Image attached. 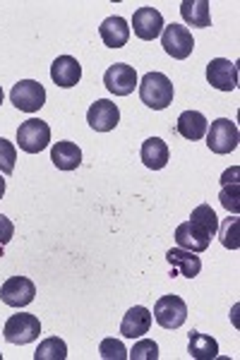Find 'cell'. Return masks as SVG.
Masks as SVG:
<instances>
[{"mask_svg": "<svg viewBox=\"0 0 240 360\" xmlns=\"http://www.w3.org/2000/svg\"><path fill=\"white\" fill-rule=\"evenodd\" d=\"M139 98L144 106L163 111L173 103V82L163 72H147L139 79Z\"/></svg>", "mask_w": 240, "mask_h": 360, "instance_id": "1", "label": "cell"}, {"mask_svg": "<svg viewBox=\"0 0 240 360\" xmlns=\"http://www.w3.org/2000/svg\"><path fill=\"white\" fill-rule=\"evenodd\" d=\"M17 144L22 152L39 154L51 144V127L41 118H29L17 127Z\"/></svg>", "mask_w": 240, "mask_h": 360, "instance_id": "2", "label": "cell"}, {"mask_svg": "<svg viewBox=\"0 0 240 360\" xmlns=\"http://www.w3.org/2000/svg\"><path fill=\"white\" fill-rule=\"evenodd\" d=\"M41 334V322L37 315H29V312H17L5 322L3 336L8 344H17V346H25L37 341Z\"/></svg>", "mask_w": 240, "mask_h": 360, "instance_id": "3", "label": "cell"}, {"mask_svg": "<svg viewBox=\"0 0 240 360\" xmlns=\"http://www.w3.org/2000/svg\"><path fill=\"white\" fill-rule=\"evenodd\" d=\"M238 142H240V132L233 120L219 118V120H214L212 127H207V147L212 149L214 154L236 152Z\"/></svg>", "mask_w": 240, "mask_h": 360, "instance_id": "4", "label": "cell"}, {"mask_svg": "<svg viewBox=\"0 0 240 360\" xmlns=\"http://www.w3.org/2000/svg\"><path fill=\"white\" fill-rule=\"evenodd\" d=\"M161 46L168 56L175 60H185L195 49V39H192L190 29L183 25H168L161 32Z\"/></svg>", "mask_w": 240, "mask_h": 360, "instance_id": "5", "label": "cell"}, {"mask_svg": "<svg viewBox=\"0 0 240 360\" xmlns=\"http://www.w3.org/2000/svg\"><path fill=\"white\" fill-rule=\"evenodd\" d=\"M10 101L15 103L20 111L25 113H37L41 106L46 103V89L41 82H34V79H22L13 86L10 91Z\"/></svg>", "mask_w": 240, "mask_h": 360, "instance_id": "6", "label": "cell"}, {"mask_svg": "<svg viewBox=\"0 0 240 360\" xmlns=\"http://www.w3.org/2000/svg\"><path fill=\"white\" fill-rule=\"evenodd\" d=\"M154 319L163 329H178L187 319V305L178 295H161L154 305Z\"/></svg>", "mask_w": 240, "mask_h": 360, "instance_id": "7", "label": "cell"}, {"mask_svg": "<svg viewBox=\"0 0 240 360\" xmlns=\"http://www.w3.org/2000/svg\"><path fill=\"white\" fill-rule=\"evenodd\" d=\"M34 295H37V286L27 276H10L0 286V300L10 307H27L34 300Z\"/></svg>", "mask_w": 240, "mask_h": 360, "instance_id": "8", "label": "cell"}, {"mask_svg": "<svg viewBox=\"0 0 240 360\" xmlns=\"http://www.w3.org/2000/svg\"><path fill=\"white\" fill-rule=\"evenodd\" d=\"M103 84H106V89L110 91V94L127 96L134 91V86L139 84V79H137V72H134L132 65L115 63V65H110L106 70V75H103Z\"/></svg>", "mask_w": 240, "mask_h": 360, "instance_id": "9", "label": "cell"}, {"mask_svg": "<svg viewBox=\"0 0 240 360\" xmlns=\"http://www.w3.org/2000/svg\"><path fill=\"white\" fill-rule=\"evenodd\" d=\"M163 15L156 8H139L134 10L132 15V29H134V37L142 39V41H154V39L161 37L163 32Z\"/></svg>", "mask_w": 240, "mask_h": 360, "instance_id": "10", "label": "cell"}, {"mask_svg": "<svg viewBox=\"0 0 240 360\" xmlns=\"http://www.w3.org/2000/svg\"><path fill=\"white\" fill-rule=\"evenodd\" d=\"M212 233H209L207 229H204L202 224L197 221H185L180 224L178 229H175V243H178V248L183 250H190V252H204V250L209 248V243H212Z\"/></svg>", "mask_w": 240, "mask_h": 360, "instance_id": "11", "label": "cell"}, {"mask_svg": "<svg viewBox=\"0 0 240 360\" xmlns=\"http://www.w3.org/2000/svg\"><path fill=\"white\" fill-rule=\"evenodd\" d=\"M87 123H89L96 132H110L120 123V111L113 101L108 98H99L87 111Z\"/></svg>", "mask_w": 240, "mask_h": 360, "instance_id": "12", "label": "cell"}, {"mask_svg": "<svg viewBox=\"0 0 240 360\" xmlns=\"http://www.w3.org/2000/svg\"><path fill=\"white\" fill-rule=\"evenodd\" d=\"M207 79L214 89L219 91H233L238 86V68L236 63L226 60V58H214L207 65Z\"/></svg>", "mask_w": 240, "mask_h": 360, "instance_id": "13", "label": "cell"}, {"mask_svg": "<svg viewBox=\"0 0 240 360\" xmlns=\"http://www.w3.org/2000/svg\"><path fill=\"white\" fill-rule=\"evenodd\" d=\"M82 77V65L77 63V58L72 56H61L53 60V65H51V79L63 86V89H70V86H75L80 82Z\"/></svg>", "mask_w": 240, "mask_h": 360, "instance_id": "14", "label": "cell"}, {"mask_svg": "<svg viewBox=\"0 0 240 360\" xmlns=\"http://www.w3.org/2000/svg\"><path fill=\"white\" fill-rule=\"evenodd\" d=\"M151 327V312L144 305H134L125 312L120 324V334L127 336V339H139L149 332Z\"/></svg>", "mask_w": 240, "mask_h": 360, "instance_id": "15", "label": "cell"}, {"mask_svg": "<svg viewBox=\"0 0 240 360\" xmlns=\"http://www.w3.org/2000/svg\"><path fill=\"white\" fill-rule=\"evenodd\" d=\"M166 259L173 266V271H178L185 278H195L202 271V259L197 257V252H190V250L171 248L166 252Z\"/></svg>", "mask_w": 240, "mask_h": 360, "instance_id": "16", "label": "cell"}, {"mask_svg": "<svg viewBox=\"0 0 240 360\" xmlns=\"http://www.w3.org/2000/svg\"><path fill=\"white\" fill-rule=\"evenodd\" d=\"M99 34H101L103 44H106L108 49H122V46L127 44V39H130V27H127V22L122 20V17L113 15L101 22Z\"/></svg>", "mask_w": 240, "mask_h": 360, "instance_id": "17", "label": "cell"}, {"mask_svg": "<svg viewBox=\"0 0 240 360\" xmlns=\"http://www.w3.org/2000/svg\"><path fill=\"white\" fill-rule=\"evenodd\" d=\"M207 118L200 111H185L178 115V123H175V130H178L180 137L190 139V142H197L207 135Z\"/></svg>", "mask_w": 240, "mask_h": 360, "instance_id": "18", "label": "cell"}, {"mask_svg": "<svg viewBox=\"0 0 240 360\" xmlns=\"http://www.w3.org/2000/svg\"><path fill=\"white\" fill-rule=\"evenodd\" d=\"M180 15L185 25L207 29L212 27V13H209V0H183L180 3Z\"/></svg>", "mask_w": 240, "mask_h": 360, "instance_id": "19", "label": "cell"}, {"mask_svg": "<svg viewBox=\"0 0 240 360\" xmlns=\"http://www.w3.org/2000/svg\"><path fill=\"white\" fill-rule=\"evenodd\" d=\"M51 161L61 171H75L82 164V149L75 142H56L51 149Z\"/></svg>", "mask_w": 240, "mask_h": 360, "instance_id": "20", "label": "cell"}, {"mask_svg": "<svg viewBox=\"0 0 240 360\" xmlns=\"http://www.w3.org/2000/svg\"><path fill=\"white\" fill-rule=\"evenodd\" d=\"M142 164L151 168V171H161L163 166L168 164V147L161 137H149L147 142L142 144Z\"/></svg>", "mask_w": 240, "mask_h": 360, "instance_id": "21", "label": "cell"}, {"mask_svg": "<svg viewBox=\"0 0 240 360\" xmlns=\"http://www.w3.org/2000/svg\"><path fill=\"white\" fill-rule=\"evenodd\" d=\"M187 353L195 360H212L219 356V344L216 339L200 332H190V344H187Z\"/></svg>", "mask_w": 240, "mask_h": 360, "instance_id": "22", "label": "cell"}, {"mask_svg": "<svg viewBox=\"0 0 240 360\" xmlns=\"http://www.w3.org/2000/svg\"><path fill=\"white\" fill-rule=\"evenodd\" d=\"M68 358V346L63 339L58 336H51V339L41 341L37 353H34V360H65Z\"/></svg>", "mask_w": 240, "mask_h": 360, "instance_id": "23", "label": "cell"}, {"mask_svg": "<svg viewBox=\"0 0 240 360\" xmlns=\"http://www.w3.org/2000/svg\"><path fill=\"white\" fill-rule=\"evenodd\" d=\"M15 161H17L15 144L8 142L5 137H0V173H3V176H13V173H15Z\"/></svg>", "mask_w": 240, "mask_h": 360, "instance_id": "24", "label": "cell"}, {"mask_svg": "<svg viewBox=\"0 0 240 360\" xmlns=\"http://www.w3.org/2000/svg\"><path fill=\"white\" fill-rule=\"evenodd\" d=\"M219 231V238L224 243V248L228 250H238L240 248V240H238V217H228L224 224H221Z\"/></svg>", "mask_w": 240, "mask_h": 360, "instance_id": "25", "label": "cell"}, {"mask_svg": "<svg viewBox=\"0 0 240 360\" xmlns=\"http://www.w3.org/2000/svg\"><path fill=\"white\" fill-rule=\"evenodd\" d=\"M190 219H192V221H197V224H202L212 236L216 233V229H219V219H216L214 209L209 207V205L195 207V209H192V214H190Z\"/></svg>", "mask_w": 240, "mask_h": 360, "instance_id": "26", "label": "cell"}, {"mask_svg": "<svg viewBox=\"0 0 240 360\" xmlns=\"http://www.w3.org/2000/svg\"><path fill=\"white\" fill-rule=\"evenodd\" d=\"M221 205H224L228 212L238 214L240 212V183H226L221 185V195H219Z\"/></svg>", "mask_w": 240, "mask_h": 360, "instance_id": "27", "label": "cell"}, {"mask_svg": "<svg viewBox=\"0 0 240 360\" xmlns=\"http://www.w3.org/2000/svg\"><path fill=\"white\" fill-rule=\"evenodd\" d=\"M127 358L130 360H156L159 358V346L151 339H142L132 346V351H127Z\"/></svg>", "mask_w": 240, "mask_h": 360, "instance_id": "28", "label": "cell"}, {"mask_svg": "<svg viewBox=\"0 0 240 360\" xmlns=\"http://www.w3.org/2000/svg\"><path fill=\"white\" fill-rule=\"evenodd\" d=\"M99 353H101L103 360H125L127 358L125 346L115 339H103L101 346H99Z\"/></svg>", "mask_w": 240, "mask_h": 360, "instance_id": "29", "label": "cell"}, {"mask_svg": "<svg viewBox=\"0 0 240 360\" xmlns=\"http://www.w3.org/2000/svg\"><path fill=\"white\" fill-rule=\"evenodd\" d=\"M13 236H15L13 221H10L8 217H3V214H0V245H8V243L13 240Z\"/></svg>", "mask_w": 240, "mask_h": 360, "instance_id": "30", "label": "cell"}, {"mask_svg": "<svg viewBox=\"0 0 240 360\" xmlns=\"http://www.w3.org/2000/svg\"><path fill=\"white\" fill-rule=\"evenodd\" d=\"M238 173H240V168H238V166H233L231 171H226V173H224V178H221V185L236 183V180H238Z\"/></svg>", "mask_w": 240, "mask_h": 360, "instance_id": "31", "label": "cell"}, {"mask_svg": "<svg viewBox=\"0 0 240 360\" xmlns=\"http://www.w3.org/2000/svg\"><path fill=\"white\" fill-rule=\"evenodd\" d=\"M3 195H5V178H3V173H0V200H3Z\"/></svg>", "mask_w": 240, "mask_h": 360, "instance_id": "32", "label": "cell"}, {"mask_svg": "<svg viewBox=\"0 0 240 360\" xmlns=\"http://www.w3.org/2000/svg\"><path fill=\"white\" fill-rule=\"evenodd\" d=\"M0 103H3V86H0Z\"/></svg>", "mask_w": 240, "mask_h": 360, "instance_id": "33", "label": "cell"}, {"mask_svg": "<svg viewBox=\"0 0 240 360\" xmlns=\"http://www.w3.org/2000/svg\"><path fill=\"white\" fill-rule=\"evenodd\" d=\"M0 360H3V356H0Z\"/></svg>", "mask_w": 240, "mask_h": 360, "instance_id": "34", "label": "cell"}]
</instances>
